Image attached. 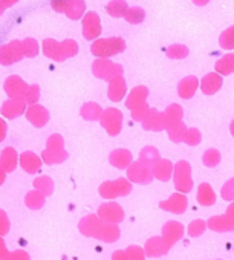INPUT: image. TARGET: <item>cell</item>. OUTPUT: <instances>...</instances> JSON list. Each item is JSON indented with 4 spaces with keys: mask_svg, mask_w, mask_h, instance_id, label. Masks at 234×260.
Instances as JSON below:
<instances>
[{
    "mask_svg": "<svg viewBox=\"0 0 234 260\" xmlns=\"http://www.w3.org/2000/svg\"><path fill=\"white\" fill-rule=\"evenodd\" d=\"M207 226L214 233L234 231V202L229 204L226 211L219 216H213L207 220Z\"/></svg>",
    "mask_w": 234,
    "mask_h": 260,
    "instance_id": "1",
    "label": "cell"
},
{
    "mask_svg": "<svg viewBox=\"0 0 234 260\" xmlns=\"http://www.w3.org/2000/svg\"><path fill=\"white\" fill-rule=\"evenodd\" d=\"M176 187H179L184 191H190L193 187L191 181V169L187 162H181L176 167Z\"/></svg>",
    "mask_w": 234,
    "mask_h": 260,
    "instance_id": "2",
    "label": "cell"
},
{
    "mask_svg": "<svg viewBox=\"0 0 234 260\" xmlns=\"http://www.w3.org/2000/svg\"><path fill=\"white\" fill-rule=\"evenodd\" d=\"M222 83H223L222 77H220L219 74H216V72H211V74H207V75L202 78V81H200V89H202V92L207 93V95H214L216 92L220 90Z\"/></svg>",
    "mask_w": 234,
    "mask_h": 260,
    "instance_id": "3",
    "label": "cell"
},
{
    "mask_svg": "<svg viewBox=\"0 0 234 260\" xmlns=\"http://www.w3.org/2000/svg\"><path fill=\"white\" fill-rule=\"evenodd\" d=\"M216 74L220 77L234 74V54H226L216 61Z\"/></svg>",
    "mask_w": 234,
    "mask_h": 260,
    "instance_id": "4",
    "label": "cell"
},
{
    "mask_svg": "<svg viewBox=\"0 0 234 260\" xmlns=\"http://www.w3.org/2000/svg\"><path fill=\"white\" fill-rule=\"evenodd\" d=\"M197 201H199V204L207 205V207L216 204V193H214V190L211 188L210 184L205 182V184H200V185H199V190H197Z\"/></svg>",
    "mask_w": 234,
    "mask_h": 260,
    "instance_id": "5",
    "label": "cell"
},
{
    "mask_svg": "<svg viewBox=\"0 0 234 260\" xmlns=\"http://www.w3.org/2000/svg\"><path fill=\"white\" fill-rule=\"evenodd\" d=\"M197 86H199V81H197L196 77H187V78H184L181 81V84H179V93H181V96H184V98L193 96L194 92H196V89H197Z\"/></svg>",
    "mask_w": 234,
    "mask_h": 260,
    "instance_id": "6",
    "label": "cell"
},
{
    "mask_svg": "<svg viewBox=\"0 0 234 260\" xmlns=\"http://www.w3.org/2000/svg\"><path fill=\"white\" fill-rule=\"evenodd\" d=\"M220 159H222V156H220V152L217 149H208L204 153V158H202V161H204V164L207 167H216V166H219Z\"/></svg>",
    "mask_w": 234,
    "mask_h": 260,
    "instance_id": "7",
    "label": "cell"
},
{
    "mask_svg": "<svg viewBox=\"0 0 234 260\" xmlns=\"http://www.w3.org/2000/svg\"><path fill=\"white\" fill-rule=\"evenodd\" d=\"M219 43L223 49H234V26H229L220 34Z\"/></svg>",
    "mask_w": 234,
    "mask_h": 260,
    "instance_id": "8",
    "label": "cell"
},
{
    "mask_svg": "<svg viewBox=\"0 0 234 260\" xmlns=\"http://www.w3.org/2000/svg\"><path fill=\"white\" fill-rule=\"evenodd\" d=\"M220 196H222V199H223V201L234 202V178L228 179V181L222 185Z\"/></svg>",
    "mask_w": 234,
    "mask_h": 260,
    "instance_id": "9",
    "label": "cell"
},
{
    "mask_svg": "<svg viewBox=\"0 0 234 260\" xmlns=\"http://www.w3.org/2000/svg\"><path fill=\"white\" fill-rule=\"evenodd\" d=\"M124 11H126V4L123 2V0H113V2L109 5V13L112 16L120 17L124 14Z\"/></svg>",
    "mask_w": 234,
    "mask_h": 260,
    "instance_id": "10",
    "label": "cell"
},
{
    "mask_svg": "<svg viewBox=\"0 0 234 260\" xmlns=\"http://www.w3.org/2000/svg\"><path fill=\"white\" fill-rule=\"evenodd\" d=\"M205 228H207V222L202 220V219H197V220H194V222L190 225L188 233H190V236L197 237V236H200V234L205 231Z\"/></svg>",
    "mask_w": 234,
    "mask_h": 260,
    "instance_id": "11",
    "label": "cell"
},
{
    "mask_svg": "<svg viewBox=\"0 0 234 260\" xmlns=\"http://www.w3.org/2000/svg\"><path fill=\"white\" fill-rule=\"evenodd\" d=\"M126 19H127V22H130V23H140V22H143V19H144V11L141 10V8H130L129 10V13L126 14Z\"/></svg>",
    "mask_w": 234,
    "mask_h": 260,
    "instance_id": "12",
    "label": "cell"
},
{
    "mask_svg": "<svg viewBox=\"0 0 234 260\" xmlns=\"http://www.w3.org/2000/svg\"><path fill=\"white\" fill-rule=\"evenodd\" d=\"M200 140H202V137H200V132L197 128H190L185 134V141L190 146H197L200 143Z\"/></svg>",
    "mask_w": 234,
    "mask_h": 260,
    "instance_id": "13",
    "label": "cell"
},
{
    "mask_svg": "<svg viewBox=\"0 0 234 260\" xmlns=\"http://www.w3.org/2000/svg\"><path fill=\"white\" fill-rule=\"evenodd\" d=\"M173 198H175L173 204L169 205V207H172L173 208L172 211H175V213H182L185 210V207H187V199L184 196H179V194H175Z\"/></svg>",
    "mask_w": 234,
    "mask_h": 260,
    "instance_id": "14",
    "label": "cell"
},
{
    "mask_svg": "<svg viewBox=\"0 0 234 260\" xmlns=\"http://www.w3.org/2000/svg\"><path fill=\"white\" fill-rule=\"evenodd\" d=\"M188 54V49L182 45H178V46H172L169 49V55L173 57V58H184L185 55Z\"/></svg>",
    "mask_w": 234,
    "mask_h": 260,
    "instance_id": "15",
    "label": "cell"
},
{
    "mask_svg": "<svg viewBox=\"0 0 234 260\" xmlns=\"http://www.w3.org/2000/svg\"><path fill=\"white\" fill-rule=\"evenodd\" d=\"M182 130H184V125L181 124V125H179V128H176L175 132L172 134V135H173V138H175V135H181V134H182Z\"/></svg>",
    "mask_w": 234,
    "mask_h": 260,
    "instance_id": "16",
    "label": "cell"
},
{
    "mask_svg": "<svg viewBox=\"0 0 234 260\" xmlns=\"http://www.w3.org/2000/svg\"><path fill=\"white\" fill-rule=\"evenodd\" d=\"M193 2L196 4V5H199V7H202V5H207L210 0H193Z\"/></svg>",
    "mask_w": 234,
    "mask_h": 260,
    "instance_id": "17",
    "label": "cell"
},
{
    "mask_svg": "<svg viewBox=\"0 0 234 260\" xmlns=\"http://www.w3.org/2000/svg\"><path fill=\"white\" fill-rule=\"evenodd\" d=\"M229 132H231V135L234 137V119H232L231 124H229Z\"/></svg>",
    "mask_w": 234,
    "mask_h": 260,
    "instance_id": "18",
    "label": "cell"
}]
</instances>
